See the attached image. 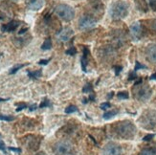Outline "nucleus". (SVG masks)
Segmentation results:
<instances>
[{"instance_id":"nucleus-32","label":"nucleus","mask_w":156,"mask_h":155,"mask_svg":"<svg viewBox=\"0 0 156 155\" xmlns=\"http://www.w3.org/2000/svg\"><path fill=\"white\" fill-rule=\"evenodd\" d=\"M114 69H115V75L118 76L120 74V72L122 71V69H123V67H122V66H115Z\"/></svg>"},{"instance_id":"nucleus-12","label":"nucleus","mask_w":156,"mask_h":155,"mask_svg":"<svg viewBox=\"0 0 156 155\" xmlns=\"http://www.w3.org/2000/svg\"><path fill=\"white\" fill-rule=\"evenodd\" d=\"M146 56L150 62L156 63V43L151 44L147 47Z\"/></svg>"},{"instance_id":"nucleus-45","label":"nucleus","mask_w":156,"mask_h":155,"mask_svg":"<svg viewBox=\"0 0 156 155\" xmlns=\"http://www.w3.org/2000/svg\"><path fill=\"white\" fill-rule=\"evenodd\" d=\"M11 1H15L16 2V1H17V0H11Z\"/></svg>"},{"instance_id":"nucleus-42","label":"nucleus","mask_w":156,"mask_h":155,"mask_svg":"<svg viewBox=\"0 0 156 155\" xmlns=\"http://www.w3.org/2000/svg\"><path fill=\"white\" fill-rule=\"evenodd\" d=\"M150 79H156V73H154L153 75H151Z\"/></svg>"},{"instance_id":"nucleus-23","label":"nucleus","mask_w":156,"mask_h":155,"mask_svg":"<svg viewBox=\"0 0 156 155\" xmlns=\"http://www.w3.org/2000/svg\"><path fill=\"white\" fill-rule=\"evenodd\" d=\"M83 93H91V92H93V86H92V84L91 83H86L83 86Z\"/></svg>"},{"instance_id":"nucleus-21","label":"nucleus","mask_w":156,"mask_h":155,"mask_svg":"<svg viewBox=\"0 0 156 155\" xmlns=\"http://www.w3.org/2000/svg\"><path fill=\"white\" fill-rule=\"evenodd\" d=\"M79 109L76 105H69L68 107H66L65 108V113L66 114H71V113H74V112H77Z\"/></svg>"},{"instance_id":"nucleus-7","label":"nucleus","mask_w":156,"mask_h":155,"mask_svg":"<svg viewBox=\"0 0 156 155\" xmlns=\"http://www.w3.org/2000/svg\"><path fill=\"white\" fill-rule=\"evenodd\" d=\"M95 24H96V20L90 16H83L79 20V26L83 30L91 29L92 27L95 26Z\"/></svg>"},{"instance_id":"nucleus-6","label":"nucleus","mask_w":156,"mask_h":155,"mask_svg":"<svg viewBox=\"0 0 156 155\" xmlns=\"http://www.w3.org/2000/svg\"><path fill=\"white\" fill-rule=\"evenodd\" d=\"M141 125L147 129H152L156 126V111L148 110L145 112L140 119Z\"/></svg>"},{"instance_id":"nucleus-29","label":"nucleus","mask_w":156,"mask_h":155,"mask_svg":"<svg viewBox=\"0 0 156 155\" xmlns=\"http://www.w3.org/2000/svg\"><path fill=\"white\" fill-rule=\"evenodd\" d=\"M148 2H150V6L152 11L156 12V0H148Z\"/></svg>"},{"instance_id":"nucleus-47","label":"nucleus","mask_w":156,"mask_h":155,"mask_svg":"<svg viewBox=\"0 0 156 155\" xmlns=\"http://www.w3.org/2000/svg\"><path fill=\"white\" fill-rule=\"evenodd\" d=\"M0 136H1V134H0Z\"/></svg>"},{"instance_id":"nucleus-44","label":"nucleus","mask_w":156,"mask_h":155,"mask_svg":"<svg viewBox=\"0 0 156 155\" xmlns=\"http://www.w3.org/2000/svg\"><path fill=\"white\" fill-rule=\"evenodd\" d=\"M7 100H9V99H1L0 98V102H7Z\"/></svg>"},{"instance_id":"nucleus-25","label":"nucleus","mask_w":156,"mask_h":155,"mask_svg":"<svg viewBox=\"0 0 156 155\" xmlns=\"http://www.w3.org/2000/svg\"><path fill=\"white\" fill-rule=\"evenodd\" d=\"M65 54L66 55H69V56H75L77 54V49L74 46H71L68 50L65 51Z\"/></svg>"},{"instance_id":"nucleus-36","label":"nucleus","mask_w":156,"mask_h":155,"mask_svg":"<svg viewBox=\"0 0 156 155\" xmlns=\"http://www.w3.org/2000/svg\"><path fill=\"white\" fill-rule=\"evenodd\" d=\"M0 150H3L6 153V146H5V144L2 140H0Z\"/></svg>"},{"instance_id":"nucleus-33","label":"nucleus","mask_w":156,"mask_h":155,"mask_svg":"<svg viewBox=\"0 0 156 155\" xmlns=\"http://www.w3.org/2000/svg\"><path fill=\"white\" fill-rule=\"evenodd\" d=\"M151 30L153 31V33H156V19L152 20V22H151Z\"/></svg>"},{"instance_id":"nucleus-4","label":"nucleus","mask_w":156,"mask_h":155,"mask_svg":"<svg viewBox=\"0 0 156 155\" xmlns=\"http://www.w3.org/2000/svg\"><path fill=\"white\" fill-rule=\"evenodd\" d=\"M57 16L64 21H70L75 16V11L72 7L66 4H59L55 8Z\"/></svg>"},{"instance_id":"nucleus-16","label":"nucleus","mask_w":156,"mask_h":155,"mask_svg":"<svg viewBox=\"0 0 156 155\" xmlns=\"http://www.w3.org/2000/svg\"><path fill=\"white\" fill-rule=\"evenodd\" d=\"M27 74H28V77L30 79H37L38 78L41 77L42 75V71L41 70H36V71H27Z\"/></svg>"},{"instance_id":"nucleus-34","label":"nucleus","mask_w":156,"mask_h":155,"mask_svg":"<svg viewBox=\"0 0 156 155\" xmlns=\"http://www.w3.org/2000/svg\"><path fill=\"white\" fill-rule=\"evenodd\" d=\"M153 137H154V134H147V135H146L143 138V140L144 141H151V139H153Z\"/></svg>"},{"instance_id":"nucleus-26","label":"nucleus","mask_w":156,"mask_h":155,"mask_svg":"<svg viewBox=\"0 0 156 155\" xmlns=\"http://www.w3.org/2000/svg\"><path fill=\"white\" fill-rule=\"evenodd\" d=\"M117 96H118V98H119V99H123V100H125V99H128V97H129V95H128V93H127L126 91H122V92H119V93L117 94Z\"/></svg>"},{"instance_id":"nucleus-46","label":"nucleus","mask_w":156,"mask_h":155,"mask_svg":"<svg viewBox=\"0 0 156 155\" xmlns=\"http://www.w3.org/2000/svg\"><path fill=\"white\" fill-rule=\"evenodd\" d=\"M0 57H1V54H0Z\"/></svg>"},{"instance_id":"nucleus-3","label":"nucleus","mask_w":156,"mask_h":155,"mask_svg":"<svg viewBox=\"0 0 156 155\" xmlns=\"http://www.w3.org/2000/svg\"><path fill=\"white\" fill-rule=\"evenodd\" d=\"M53 151L55 155H73L74 146L69 141L62 140L54 145Z\"/></svg>"},{"instance_id":"nucleus-41","label":"nucleus","mask_w":156,"mask_h":155,"mask_svg":"<svg viewBox=\"0 0 156 155\" xmlns=\"http://www.w3.org/2000/svg\"><path fill=\"white\" fill-rule=\"evenodd\" d=\"M113 96H114V92H110V93L107 95V99H108V100H110L111 98H113Z\"/></svg>"},{"instance_id":"nucleus-24","label":"nucleus","mask_w":156,"mask_h":155,"mask_svg":"<svg viewBox=\"0 0 156 155\" xmlns=\"http://www.w3.org/2000/svg\"><path fill=\"white\" fill-rule=\"evenodd\" d=\"M15 120V117L12 115H0V121H6V122H12Z\"/></svg>"},{"instance_id":"nucleus-35","label":"nucleus","mask_w":156,"mask_h":155,"mask_svg":"<svg viewBox=\"0 0 156 155\" xmlns=\"http://www.w3.org/2000/svg\"><path fill=\"white\" fill-rule=\"evenodd\" d=\"M137 79V76H136V74H135V71L131 72L129 74V78H128V79L129 80H133V79Z\"/></svg>"},{"instance_id":"nucleus-17","label":"nucleus","mask_w":156,"mask_h":155,"mask_svg":"<svg viewBox=\"0 0 156 155\" xmlns=\"http://www.w3.org/2000/svg\"><path fill=\"white\" fill-rule=\"evenodd\" d=\"M51 48H52V39L51 37H47L41 45V49L44 51H47V50H50Z\"/></svg>"},{"instance_id":"nucleus-9","label":"nucleus","mask_w":156,"mask_h":155,"mask_svg":"<svg viewBox=\"0 0 156 155\" xmlns=\"http://www.w3.org/2000/svg\"><path fill=\"white\" fill-rule=\"evenodd\" d=\"M73 35H74V32L70 27H65V28L58 31V33H57V37L59 41L65 42V41H68Z\"/></svg>"},{"instance_id":"nucleus-22","label":"nucleus","mask_w":156,"mask_h":155,"mask_svg":"<svg viewBox=\"0 0 156 155\" xmlns=\"http://www.w3.org/2000/svg\"><path fill=\"white\" fill-rule=\"evenodd\" d=\"M50 106H52L50 100L48 99H44L41 102V104H39V108H44V107H50Z\"/></svg>"},{"instance_id":"nucleus-20","label":"nucleus","mask_w":156,"mask_h":155,"mask_svg":"<svg viewBox=\"0 0 156 155\" xmlns=\"http://www.w3.org/2000/svg\"><path fill=\"white\" fill-rule=\"evenodd\" d=\"M27 64H17V65H16V66H13L12 68L10 70V72H9V74L10 75H13V74H16L18 70H20L21 68H23L24 66H26Z\"/></svg>"},{"instance_id":"nucleus-31","label":"nucleus","mask_w":156,"mask_h":155,"mask_svg":"<svg viewBox=\"0 0 156 155\" xmlns=\"http://www.w3.org/2000/svg\"><path fill=\"white\" fill-rule=\"evenodd\" d=\"M51 60V58H47V59H40L38 62V64L39 65H47L49 63V62Z\"/></svg>"},{"instance_id":"nucleus-38","label":"nucleus","mask_w":156,"mask_h":155,"mask_svg":"<svg viewBox=\"0 0 156 155\" xmlns=\"http://www.w3.org/2000/svg\"><path fill=\"white\" fill-rule=\"evenodd\" d=\"M28 31V28H23V29H21V30H19V32H18V35L19 36H22V35H24V33Z\"/></svg>"},{"instance_id":"nucleus-19","label":"nucleus","mask_w":156,"mask_h":155,"mask_svg":"<svg viewBox=\"0 0 156 155\" xmlns=\"http://www.w3.org/2000/svg\"><path fill=\"white\" fill-rule=\"evenodd\" d=\"M118 113V110H116V109H113V110H110V111H107V112H105L104 115H103V117H104V119H105V120H109V119H111L112 117H114L116 114Z\"/></svg>"},{"instance_id":"nucleus-13","label":"nucleus","mask_w":156,"mask_h":155,"mask_svg":"<svg viewBox=\"0 0 156 155\" xmlns=\"http://www.w3.org/2000/svg\"><path fill=\"white\" fill-rule=\"evenodd\" d=\"M19 26H20V21H17V20H12V21H10L9 23L1 26V31L6 32V33L15 32Z\"/></svg>"},{"instance_id":"nucleus-40","label":"nucleus","mask_w":156,"mask_h":155,"mask_svg":"<svg viewBox=\"0 0 156 155\" xmlns=\"http://www.w3.org/2000/svg\"><path fill=\"white\" fill-rule=\"evenodd\" d=\"M37 108V105L36 104H32V105L29 106V110L30 111H34V110H36Z\"/></svg>"},{"instance_id":"nucleus-2","label":"nucleus","mask_w":156,"mask_h":155,"mask_svg":"<svg viewBox=\"0 0 156 155\" xmlns=\"http://www.w3.org/2000/svg\"><path fill=\"white\" fill-rule=\"evenodd\" d=\"M115 131L123 139H131L136 133V127L133 125L131 122H121L117 123L116 126H115Z\"/></svg>"},{"instance_id":"nucleus-15","label":"nucleus","mask_w":156,"mask_h":155,"mask_svg":"<svg viewBox=\"0 0 156 155\" xmlns=\"http://www.w3.org/2000/svg\"><path fill=\"white\" fill-rule=\"evenodd\" d=\"M88 55H90L89 49H88L86 46H84V47H83V57H81V59H80L81 69H83V72H87L86 66H87V62H88V59H87Z\"/></svg>"},{"instance_id":"nucleus-18","label":"nucleus","mask_w":156,"mask_h":155,"mask_svg":"<svg viewBox=\"0 0 156 155\" xmlns=\"http://www.w3.org/2000/svg\"><path fill=\"white\" fill-rule=\"evenodd\" d=\"M139 155H156V149H154V147H147V149H144L140 152Z\"/></svg>"},{"instance_id":"nucleus-30","label":"nucleus","mask_w":156,"mask_h":155,"mask_svg":"<svg viewBox=\"0 0 156 155\" xmlns=\"http://www.w3.org/2000/svg\"><path fill=\"white\" fill-rule=\"evenodd\" d=\"M143 68H147L145 65H142L139 62H136V65H135V68H134V71H137L139 69H143Z\"/></svg>"},{"instance_id":"nucleus-43","label":"nucleus","mask_w":156,"mask_h":155,"mask_svg":"<svg viewBox=\"0 0 156 155\" xmlns=\"http://www.w3.org/2000/svg\"><path fill=\"white\" fill-rule=\"evenodd\" d=\"M36 155H47L45 152H43V151H41V152H38V153H37Z\"/></svg>"},{"instance_id":"nucleus-11","label":"nucleus","mask_w":156,"mask_h":155,"mask_svg":"<svg viewBox=\"0 0 156 155\" xmlns=\"http://www.w3.org/2000/svg\"><path fill=\"white\" fill-rule=\"evenodd\" d=\"M130 33L135 40H139L143 36V27L140 22H134L130 26Z\"/></svg>"},{"instance_id":"nucleus-8","label":"nucleus","mask_w":156,"mask_h":155,"mask_svg":"<svg viewBox=\"0 0 156 155\" xmlns=\"http://www.w3.org/2000/svg\"><path fill=\"white\" fill-rule=\"evenodd\" d=\"M24 140H25L24 144L26 145V147H28L29 150H37L39 147L40 139H38L37 136L28 135L27 137L24 138Z\"/></svg>"},{"instance_id":"nucleus-27","label":"nucleus","mask_w":156,"mask_h":155,"mask_svg":"<svg viewBox=\"0 0 156 155\" xmlns=\"http://www.w3.org/2000/svg\"><path fill=\"white\" fill-rule=\"evenodd\" d=\"M110 107H111V104L108 102L103 103V104H101V105H100V108L103 109V110H106L107 108H110Z\"/></svg>"},{"instance_id":"nucleus-10","label":"nucleus","mask_w":156,"mask_h":155,"mask_svg":"<svg viewBox=\"0 0 156 155\" xmlns=\"http://www.w3.org/2000/svg\"><path fill=\"white\" fill-rule=\"evenodd\" d=\"M103 153H104V155H121L122 150H121L120 146L114 144V143H109L105 146Z\"/></svg>"},{"instance_id":"nucleus-5","label":"nucleus","mask_w":156,"mask_h":155,"mask_svg":"<svg viewBox=\"0 0 156 155\" xmlns=\"http://www.w3.org/2000/svg\"><path fill=\"white\" fill-rule=\"evenodd\" d=\"M133 95H134V98H136L137 100L144 102V100H147L151 98V89L147 85L140 83V84H137L134 86Z\"/></svg>"},{"instance_id":"nucleus-28","label":"nucleus","mask_w":156,"mask_h":155,"mask_svg":"<svg viewBox=\"0 0 156 155\" xmlns=\"http://www.w3.org/2000/svg\"><path fill=\"white\" fill-rule=\"evenodd\" d=\"M27 107H28V105H27L26 104H19L18 106H17V108L16 110V112H19V111H21V110L27 108Z\"/></svg>"},{"instance_id":"nucleus-39","label":"nucleus","mask_w":156,"mask_h":155,"mask_svg":"<svg viewBox=\"0 0 156 155\" xmlns=\"http://www.w3.org/2000/svg\"><path fill=\"white\" fill-rule=\"evenodd\" d=\"M8 149H9V150H12V151H16V152H21V150H20V149H16V147H12V146H9L8 147Z\"/></svg>"},{"instance_id":"nucleus-1","label":"nucleus","mask_w":156,"mask_h":155,"mask_svg":"<svg viewBox=\"0 0 156 155\" xmlns=\"http://www.w3.org/2000/svg\"><path fill=\"white\" fill-rule=\"evenodd\" d=\"M128 11H129V7H128V4L126 2L116 1L111 5L109 15L112 19L120 20L125 18L128 15Z\"/></svg>"},{"instance_id":"nucleus-37","label":"nucleus","mask_w":156,"mask_h":155,"mask_svg":"<svg viewBox=\"0 0 156 155\" xmlns=\"http://www.w3.org/2000/svg\"><path fill=\"white\" fill-rule=\"evenodd\" d=\"M88 100H89L90 102H94V100H95V93H94V91L90 93V95H89V98H88Z\"/></svg>"},{"instance_id":"nucleus-14","label":"nucleus","mask_w":156,"mask_h":155,"mask_svg":"<svg viewBox=\"0 0 156 155\" xmlns=\"http://www.w3.org/2000/svg\"><path fill=\"white\" fill-rule=\"evenodd\" d=\"M26 5L32 11H38L43 7L44 0H26Z\"/></svg>"}]
</instances>
